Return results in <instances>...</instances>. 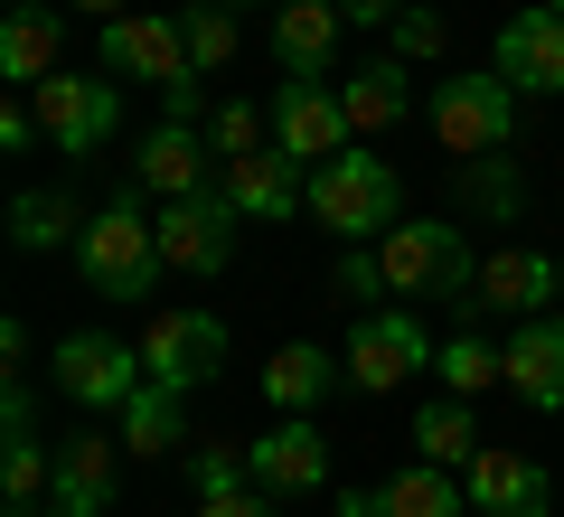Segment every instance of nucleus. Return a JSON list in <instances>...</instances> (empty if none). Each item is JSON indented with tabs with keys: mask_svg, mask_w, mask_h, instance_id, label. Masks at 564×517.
<instances>
[{
	"mask_svg": "<svg viewBox=\"0 0 564 517\" xmlns=\"http://www.w3.org/2000/svg\"><path fill=\"white\" fill-rule=\"evenodd\" d=\"M508 396L536 414H564V311H536L508 330Z\"/></svg>",
	"mask_w": 564,
	"mask_h": 517,
	"instance_id": "obj_18",
	"label": "nucleus"
},
{
	"mask_svg": "<svg viewBox=\"0 0 564 517\" xmlns=\"http://www.w3.org/2000/svg\"><path fill=\"white\" fill-rule=\"evenodd\" d=\"M10 10H29V0H10Z\"/></svg>",
	"mask_w": 564,
	"mask_h": 517,
	"instance_id": "obj_42",
	"label": "nucleus"
},
{
	"mask_svg": "<svg viewBox=\"0 0 564 517\" xmlns=\"http://www.w3.org/2000/svg\"><path fill=\"white\" fill-rule=\"evenodd\" d=\"M161 255L170 273H226L236 263V198L226 189H198V198H161Z\"/></svg>",
	"mask_w": 564,
	"mask_h": 517,
	"instance_id": "obj_11",
	"label": "nucleus"
},
{
	"mask_svg": "<svg viewBox=\"0 0 564 517\" xmlns=\"http://www.w3.org/2000/svg\"><path fill=\"white\" fill-rule=\"evenodd\" d=\"M329 386H348V367L329 358L321 338H282L273 358H263V405H273V414H311Z\"/></svg>",
	"mask_w": 564,
	"mask_h": 517,
	"instance_id": "obj_22",
	"label": "nucleus"
},
{
	"mask_svg": "<svg viewBox=\"0 0 564 517\" xmlns=\"http://www.w3.org/2000/svg\"><path fill=\"white\" fill-rule=\"evenodd\" d=\"M273 141L302 160V170H321V160H339L348 141H358V122H348V104H339V85H329V76H282Z\"/></svg>",
	"mask_w": 564,
	"mask_h": 517,
	"instance_id": "obj_10",
	"label": "nucleus"
},
{
	"mask_svg": "<svg viewBox=\"0 0 564 517\" xmlns=\"http://www.w3.org/2000/svg\"><path fill=\"white\" fill-rule=\"evenodd\" d=\"M0 358H10V367H29V320H20V311L0 320Z\"/></svg>",
	"mask_w": 564,
	"mask_h": 517,
	"instance_id": "obj_37",
	"label": "nucleus"
},
{
	"mask_svg": "<svg viewBox=\"0 0 564 517\" xmlns=\"http://www.w3.org/2000/svg\"><path fill=\"white\" fill-rule=\"evenodd\" d=\"M452 29L433 20V10H395V57H443Z\"/></svg>",
	"mask_w": 564,
	"mask_h": 517,
	"instance_id": "obj_34",
	"label": "nucleus"
},
{
	"mask_svg": "<svg viewBox=\"0 0 564 517\" xmlns=\"http://www.w3.org/2000/svg\"><path fill=\"white\" fill-rule=\"evenodd\" d=\"M113 489H122V442L66 433V442H57V489H47V517H113Z\"/></svg>",
	"mask_w": 564,
	"mask_h": 517,
	"instance_id": "obj_16",
	"label": "nucleus"
},
{
	"mask_svg": "<svg viewBox=\"0 0 564 517\" xmlns=\"http://www.w3.org/2000/svg\"><path fill=\"white\" fill-rule=\"evenodd\" d=\"M329 282H339V301H377V292H386V255H367V245H348V255L329 263Z\"/></svg>",
	"mask_w": 564,
	"mask_h": 517,
	"instance_id": "obj_33",
	"label": "nucleus"
},
{
	"mask_svg": "<svg viewBox=\"0 0 564 517\" xmlns=\"http://www.w3.org/2000/svg\"><path fill=\"white\" fill-rule=\"evenodd\" d=\"M198 517H282V498H263V489H226V498H198Z\"/></svg>",
	"mask_w": 564,
	"mask_h": 517,
	"instance_id": "obj_35",
	"label": "nucleus"
},
{
	"mask_svg": "<svg viewBox=\"0 0 564 517\" xmlns=\"http://www.w3.org/2000/svg\"><path fill=\"white\" fill-rule=\"evenodd\" d=\"M433 141L452 160H489L518 141V85L489 66V76H443L433 85Z\"/></svg>",
	"mask_w": 564,
	"mask_h": 517,
	"instance_id": "obj_4",
	"label": "nucleus"
},
{
	"mask_svg": "<svg viewBox=\"0 0 564 517\" xmlns=\"http://www.w3.org/2000/svg\"><path fill=\"white\" fill-rule=\"evenodd\" d=\"M104 76L161 85V95H170V85H198L180 10H122V20H104Z\"/></svg>",
	"mask_w": 564,
	"mask_h": 517,
	"instance_id": "obj_8",
	"label": "nucleus"
},
{
	"mask_svg": "<svg viewBox=\"0 0 564 517\" xmlns=\"http://www.w3.org/2000/svg\"><path fill=\"white\" fill-rule=\"evenodd\" d=\"M348 39V10L339 0H282L273 10V66L282 76H329Z\"/></svg>",
	"mask_w": 564,
	"mask_h": 517,
	"instance_id": "obj_19",
	"label": "nucleus"
},
{
	"mask_svg": "<svg viewBox=\"0 0 564 517\" xmlns=\"http://www.w3.org/2000/svg\"><path fill=\"white\" fill-rule=\"evenodd\" d=\"M29 104H39V132L57 141L66 160H95L104 141L122 132V95H113V76H47V85H29Z\"/></svg>",
	"mask_w": 564,
	"mask_h": 517,
	"instance_id": "obj_7",
	"label": "nucleus"
},
{
	"mask_svg": "<svg viewBox=\"0 0 564 517\" xmlns=\"http://www.w3.org/2000/svg\"><path fill=\"white\" fill-rule=\"evenodd\" d=\"M66 10H95V20H122V0H66Z\"/></svg>",
	"mask_w": 564,
	"mask_h": 517,
	"instance_id": "obj_39",
	"label": "nucleus"
},
{
	"mask_svg": "<svg viewBox=\"0 0 564 517\" xmlns=\"http://www.w3.org/2000/svg\"><path fill=\"white\" fill-rule=\"evenodd\" d=\"M217 10H282V0H217Z\"/></svg>",
	"mask_w": 564,
	"mask_h": 517,
	"instance_id": "obj_40",
	"label": "nucleus"
},
{
	"mask_svg": "<svg viewBox=\"0 0 564 517\" xmlns=\"http://www.w3.org/2000/svg\"><path fill=\"white\" fill-rule=\"evenodd\" d=\"M386 517H470V489L452 480V461H414V471L377 480Z\"/></svg>",
	"mask_w": 564,
	"mask_h": 517,
	"instance_id": "obj_25",
	"label": "nucleus"
},
{
	"mask_svg": "<svg viewBox=\"0 0 564 517\" xmlns=\"http://www.w3.org/2000/svg\"><path fill=\"white\" fill-rule=\"evenodd\" d=\"M141 367H151V386H170V396L217 386L226 320H207V311H151V330H141Z\"/></svg>",
	"mask_w": 564,
	"mask_h": 517,
	"instance_id": "obj_9",
	"label": "nucleus"
},
{
	"mask_svg": "<svg viewBox=\"0 0 564 517\" xmlns=\"http://www.w3.org/2000/svg\"><path fill=\"white\" fill-rule=\"evenodd\" d=\"M217 189L236 198V217H254V226H282V217L311 207V170L282 151V141H263V151H245V160H217Z\"/></svg>",
	"mask_w": 564,
	"mask_h": 517,
	"instance_id": "obj_12",
	"label": "nucleus"
},
{
	"mask_svg": "<svg viewBox=\"0 0 564 517\" xmlns=\"http://www.w3.org/2000/svg\"><path fill=\"white\" fill-rule=\"evenodd\" d=\"M555 282H564V255H555Z\"/></svg>",
	"mask_w": 564,
	"mask_h": 517,
	"instance_id": "obj_41",
	"label": "nucleus"
},
{
	"mask_svg": "<svg viewBox=\"0 0 564 517\" xmlns=\"http://www.w3.org/2000/svg\"><path fill=\"white\" fill-rule=\"evenodd\" d=\"M76 236H85L76 198H57V189H29V198H10V245H20V255H57V245H76Z\"/></svg>",
	"mask_w": 564,
	"mask_h": 517,
	"instance_id": "obj_26",
	"label": "nucleus"
},
{
	"mask_svg": "<svg viewBox=\"0 0 564 517\" xmlns=\"http://www.w3.org/2000/svg\"><path fill=\"white\" fill-rule=\"evenodd\" d=\"M207 141H217V160H245V151H263V141H273V114H263V104H217Z\"/></svg>",
	"mask_w": 564,
	"mask_h": 517,
	"instance_id": "obj_32",
	"label": "nucleus"
},
{
	"mask_svg": "<svg viewBox=\"0 0 564 517\" xmlns=\"http://www.w3.org/2000/svg\"><path fill=\"white\" fill-rule=\"evenodd\" d=\"M339 517H386V498L377 489H339Z\"/></svg>",
	"mask_w": 564,
	"mask_h": 517,
	"instance_id": "obj_38",
	"label": "nucleus"
},
{
	"mask_svg": "<svg viewBox=\"0 0 564 517\" xmlns=\"http://www.w3.org/2000/svg\"><path fill=\"white\" fill-rule=\"evenodd\" d=\"M311 217H321L339 245H367V236H386V226L404 217V180L386 170L377 151H358V141H348L339 160H321V170H311Z\"/></svg>",
	"mask_w": 564,
	"mask_h": 517,
	"instance_id": "obj_3",
	"label": "nucleus"
},
{
	"mask_svg": "<svg viewBox=\"0 0 564 517\" xmlns=\"http://www.w3.org/2000/svg\"><path fill=\"white\" fill-rule=\"evenodd\" d=\"M207 151H217V141L198 132V122H151V132L132 141V189L141 198H198L207 189Z\"/></svg>",
	"mask_w": 564,
	"mask_h": 517,
	"instance_id": "obj_15",
	"label": "nucleus"
},
{
	"mask_svg": "<svg viewBox=\"0 0 564 517\" xmlns=\"http://www.w3.org/2000/svg\"><path fill=\"white\" fill-rule=\"evenodd\" d=\"M414 452L423 461H452V471H462L470 452H480V423H470V396H433L414 414Z\"/></svg>",
	"mask_w": 564,
	"mask_h": 517,
	"instance_id": "obj_27",
	"label": "nucleus"
},
{
	"mask_svg": "<svg viewBox=\"0 0 564 517\" xmlns=\"http://www.w3.org/2000/svg\"><path fill=\"white\" fill-rule=\"evenodd\" d=\"M462 489H470L480 517H545L555 508V480H545L527 452H489V442L462 461Z\"/></svg>",
	"mask_w": 564,
	"mask_h": 517,
	"instance_id": "obj_17",
	"label": "nucleus"
},
{
	"mask_svg": "<svg viewBox=\"0 0 564 517\" xmlns=\"http://www.w3.org/2000/svg\"><path fill=\"white\" fill-rule=\"evenodd\" d=\"M377 255H386V292L470 311V282H480V263H470V245H462V226H452V217H395V226L377 236Z\"/></svg>",
	"mask_w": 564,
	"mask_h": 517,
	"instance_id": "obj_1",
	"label": "nucleus"
},
{
	"mask_svg": "<svg viewBox=\"0 0 564 517\" xmlns=\"http://www.w3.org/2000/svg\"><path fill=\"white\" fill-rule=\"evenodd\" d=\"M339 104H348V122H358V132H395V122L414 114V85H404V57H367L358 76L339 85Z\"/></svg>",
	"mask_w": 564,
	"mask_h": 517,
	"instance_id": "obj_24",
	"label": "nucleus"
},
{
	"mask_svg": "<svg viewBox=\"0 0 564 517\" xmlns=\"http://www.w3.org/2000/svg\"><path fill=\"white\" fill-rule=\"evenodd\" d=\"M66 66V10H47V0H29V10H10V20H0V76L20 85H47Z\"/></svg>",
	"mask_w": 564,
	"mask_h": 517,
	"instance_id": "obj_21",
	"label": "nucleus"
},
{
	"mask_svg": "<svg viewBox=\"0 0 564 517\" xmlns=\"http://www.w3.org/2000/svg\"><path fill=\"white\" fill-rule=\"evenodd\" d=\"M339 10H348L358 29H395V10H414V0H339Z\"/></svg>",
	"mask_w": 564,
	"mask_h": 517,
	"instance_id": "obj_36",
	"label": "nucleus"
},
{
	"mask_svg": "<svg viewBox=\"0 0 564 517\" xmlns=\"http://www.w3.org/2000/svg\"><path fill=\"white\" fill-rule=\"evenodd\" d=\"M462 207H480V217H508V226H518V207H527L518 160H508V151H489V160H462Z\"/></svg>",
	"mask_w": 564,
	"mask_h": 517,
	"instance_id": "obj_29",
	"label": "nucleus"
},
{
	"mask_svg": "<svg viewBox=\"0 0 564 517\" xmlns=\"http://www.w3.org/2000/svg\"><path fill=\"white\" fill-rule=\"evenodd\" d=\"M47 377H57V396H66V405H85V414H122V405L151 386V367H141L122 338H104V330H66Z\"/></svg>",
	"mask_w": 564,
	"mask_h": 517,
	"instance_id": "obj_6",
	"label": "nucleus"
},
{
	"mask_svg": "<svg viewBox=\"0 0 564 517\" xmlns=\"http://www.w3.org/2000/svg\"><path fill=\"white\" fill-rule=\"evenodd\" d=\"M433 377L452 386V396H489V386H508V348H489V338H443L433 348Z\"/></svg>",
	"mask_w": 564,
	"mask_h": 517,
	"instance_id": "obj_28",
	"label": "nucleus"
},
{
	"mask_svg": "<svg viewBox=\"0 0 564 517\" xmlns=\"http://www.w3.org/2000/svg\"><path fill=\"white\" fill-rule=\"evenodd\" d=\"M188 396H170V386H141L132 405L113 414V442L132 461H170V452H188V414H180Z\"/></svg>",
	"mask_w": 564,
	"mask_h": 517,
	"instance_id": "obj_23",
	"label": "nucleus"
},
{
	"mask_svg": "<svg viewBox=\"0 0 564 517\" xmlns=\"http://www.w3.org/2000/svg\"><path fill=\"white\" fill-rule=\"evenodd\" d=\"M545 301H564V282H555V255H527V245H499V255H480L470 311H518V320H536Z\"/></svg>",
	"mask_w": 564,
	"mask_h": 517,
	"instance_id": "obj_20",
	"label": "nucleus"
},
{
	"mask_svg": "<svg viewBox=\"0 0 564 517\" xmlns=\"http://www.w3.org/2000/svg\"><path fill=\"white\" fill-rule=\"evenodd\" d=\"M489 66H499L518 95H564V10H545V0H527L518 20L499 29V47H489Z\"/></svg>",
	"mask_w": 564,
	"mask_h": 517,
	"instance_id": "obj_14",
	"label": "nucleus"
},
{
	"mask_svg": "<svg viewBox=\"0 0 564 517\" xmlns=\"http://www.w3.org/2000/svg\"><path fill=\"white\" fill-rule=\"evenodd\" d=\"M76 263H85V282H95V301H151V292H161V273H170L161 226L141 217L132 198H113L104 217H85Z\"/></svg>",
	"mask_w": 564,
	"mask_h": 517,
	"instance_id": "obj_2",
	"label": "nucleus"
},
{
	"mask_svg": "<svg viewBox=\"0 0 564 517\" xmlns=\"http://www.w3.org/2000/svg\"><path fill=\"white\" fill-rule=\"evenodd\" d=\"M339 367H348V386H358V396H395L404 377H423V367H433V338H423L414 311L377 301V311H358V330H348Z\"/></svg>",
	"mask_w": 564,
	"mask_h": 517,
	"instance_id": "obj_5",
	"label": "nucleus"
},
{
	"mask_svg": "<svg viewBox=\"0 0 564 517\" xmlns=\"http://www.w3.org/2000/svg\"><path fill=\"white\" fill-rule=\"evenodd\" d=\"M245 480H254L263 498H302V489H321V480H329V442H321V423H311V414H273V433L245 442Z\"/></svg>",
	"mask_w": 564,
	"mask_h": 517,
	"instance_id": "obj_13",
	"label": "nucleus"
},
{
	"mask_svg": "<svg viewBox=\"0 0 564 517\" xmlns=\"http://www.w3.org/2000/svg\"><path fill=\"white\" fill-rule=\"evenodd\" d=\"M180 29H188V66H198V76H217V66L236 57V10H217V0H188Z\"/></svg>",
	"mask_w": 564,
	"mask_h": 517,
	"instance_id": "obj_30",
	"label": "nucleus"
},
{
	"mask_svg": "<svg viewBox=\"0 0 564 517\" xmlns=\"http://www.w3.org/2000/svg\"><path fill=\"white\" fill-rule=\"evenodd\" d=\"M180 471H188V489H198V498L254 489V480H245V442H236V452H226V442H207V452H198V442H188V452H180Z\"/></svg>",
	"mask_w": 564,
	"mask_h": 517,
	"instance_id": "obj_31",
	"label": "nucleus"
}]
</instances>
